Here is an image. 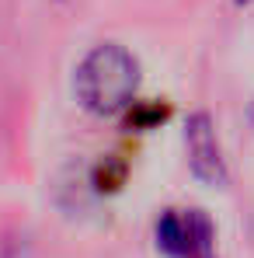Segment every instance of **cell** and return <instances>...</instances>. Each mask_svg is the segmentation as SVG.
Listing matches in <instances>:
<instances>
[{"instance_id":"obj_1","label":"cell","mask_w":254,"mask_h":258,"mask_svg":"<svg viewBox=\"0 0 254 258\" xmlns=\"http://www.w3.org/2000/svg\"><path fill=\"white\" fill-rule=\"evenodd\" d=\"M139 84V63L132 52L115 42L94 45L77 67V98L94 115H115L122 112Z\"/></svg>"},{"instance_id":"obj_3","label":"cell","mask_w":254,"mask_h":258,"mask_svg":"<svg viewBox=\"0 0 254 258\" xmlns=\"http://www.w3.org/2000/svg\"><path fill=\"white\" fill-rule=\"evenodd\" d=\"M185 143H188V164L192 174L206 185H223L226 181V164H223V150L216 140V126L206 112H195L185 126Z\"/></svg>"},{"instance_id":"obj_2","label":"cell","mask_w":254,"mask_h":258,"mask_svg":"<svg viewBox=\"0 0 254 258\" xmlns=\"http://www.w3.org/2000/svg\"><path fill=\"white\" fill-rule=\"evenodd\" d=\"M212 220L202 210H167L157 220V244L171 258H216Z\"/></svg>"}]
</instances>
